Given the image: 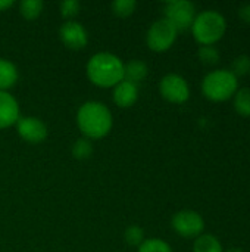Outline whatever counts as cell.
Listing matches in <instances>:
<instances>
[{
	"instance_id": "obj_17",
	"label": "cell",
	"mask_w": 250,
	"mask_h": 252,
	"mask_svg": "<svg viewBox=\"0 0 250 252\" xmlns=\"http://www.w3.org/2000/svg\"><path fill=\"white\" fill-rule=\"evenodd\" d=\"M43 6L41 0H22L19 3V12L25 19H37L43 12Z\"/></svg>"
},
{
	"instance_id": "obj_23",
	"label": "cell",
	"mask_w": 250,
	"mask_h": 252,
	"mask_svg": "<svg viewBox=\"0 0 250 252\" xmlns=\"http://www.w3.org/2000/svg\"><path fill=\"white\" fill-rule=\"evenodd\" d=\"M237 78L239 77H246L250 74V56L248 55H239L234 61H233V65H231V69H230Z\"/></svg>"
},
{
	"instance_id": "obj_19",
	"label": "cell",
	"mask_w": 250,
	"mask_h": 252,
	"mask_svg": "<svg viewBox=\"0 0 250 252\" xmlns=\"http://www.w3.org/2000/svg\"><path fill=\"white\" fill-rule=\"evenodd\" d=\"M137 7L136 0H115L112 3V12L119 18H127L134 13Z\"/></svg>"
},
{
	"instance_id": "obj_18",
	"label": "cell",
	"mask_w": 250,
	"mask_h": 252,
	"mask_svg": "<svg viewBox=\"0 0 250 252\" xmlns=\"http://www.w3.org/2000/svg\"><path fill=\"white\" fill-rule=\"evenodd\" d=\"M93 154V143L90 139L80 137L74 145H72V155L77 159H87Z\"/></svg>"
},
{
	"instance_id": "obj_26",
	"label": "cell",
	"mask_w": 250,
	"mask_h": 252,
	"mask_svg": "<svg viewBox=\"0 0 250 252\" xmlns=\"http://www.w3.org/2000/svg\"><path fill=\"white\" fill-rule=\"evenodd\" d=\"M12 6H13V0H0V12H4Z\"/></svg>"
},
{
	"instance_id": "obj_16",
	"label": "cell",
	"mask_w": 250,
	"mask_h": 252,
	"mask_svg": "<svg viewBox=\"0 0 250 252\" xmlns=\"http://www.w3.org/2000/svg\"><path fill=\"white\" fill-rule=\"evenodd\" d=\"M234 108L239 115L250 117V89L243 87L234 94Z\"/></svg>"
},
{
	"instance_id": "obj_21",
	"label": "cell",
	"mask_w": 250,
	"mask_h": 252,
	"mask_svg": "<svg viewBox=\"0 0 250 252\" xmlns=\"http://www.w3.org/2000/svg\"><path fill=\"white\" fill-rule=\"evenodd\" d=\"M137 252H172L169 244L162 239H144V242L139 247Z\"/></svg>"
},
{
	"instance_id": "obj_27",
	"label": "cell",
	"mask_w": 250,
	"mask_h": 252,
	"mask_svg": "<svg viewBox=\"0 0 250 252\" xmlns=\"http://www.w3.org/2000/svg\"><path fill=\"white\" fill-rule=\"evenodd\" d=\"M227 252H243L240 248H230Z\"/></svg>"
},
{
	"instance_id": "obj_15",
	"label": "cell",
	"mask_w": 250,
	"mask_h": 252,
	"mask_svg": "<svg viewBox=\"0 0 250 252\" xmlns=\"http://www.w3.org/2000/svg\"><path fill=\"white\" fill-rule=\"evenodd\" d=\"M193 252H222V245L214 235L202 233L194 241Z\"/></svg>"
},
{
	"instance_id": "obj_11",
	"label": "cell",
	"mask_w": 250,
	"mask_h": 252,
	"mask_svg": "<svg viewBox=\"0 0 250 252\" xmlns=\"http://www.w3.org/2000/svg\"><path fill=\"white\" fill-rule=\"evenodd\" d=\"M19 117L18 100L9 92H0V130L16 124Z\"/></svg>"
},
{
	"instance_id": "obj_13",
	"label": "cell",
	"mask_w": 250,
	"mask_h": 252,
	"mask_svg": "<svg viewBox=\"0 0 250 252\" xmlns=\"http://www.w3.org/2000/svg\"><path fill=\"white\" fill-rule=\"evenodd\" d=\"M149 74V68L143 61L139 59H133L127 63H124V80L130 81L136 86H139V83H141Z\"/></svg>"
},
{
	"instance_id": "obj_9",
	"label": "cell",
	"mask_w": 250,
	"mask_h": 252,
	"mask_svg": "<svg viewBox=\"0 0 250 252\" xmlns=\"http://www.w3.org/2000/svg\"><path fill=\"white\" fill-rule=\"evenodd\" d=\"M18 134L28 143H41L47 137L46 124L35 117H19L16 121Z\"/></svg>"
},
{
	"instance_id": "obj_7",
	"label": "cell",
	"mask_w": 250,
	"mask_h": 252,
	"mask_svg": "<svg viewBox=\"0 0 250 252\" xmlns=\"http://www.w3.org/2000/svg\"><path fill=\"white\" fill-rule=\"evenodd\" d=\"M171 226L180 236L192 239L203 233L205 221L199 213L193 210H181L174 214L171 220Z\"/></svg>"
},
{
	"instance_id": "obj_6",
	"label": "cell",
	"mask_w": 250,
	"mask_h": 252,
	"mask_svg": "<svg viewBox=\"0 0 250 252\" xmlns=\"http://www.w3.org/2000/svg\"><path fill=\"white\" fill-rule=\"evenodd\" d=\"M165 19H168L177 31H183L192 28V24L196 18V7L192 1L187 0H174L167 3L165 9Z\"/></svg>"
},
{
	"instance_id": "obj_10",
	"label": "cell",
	"mask_w": 250,
	"mask_h": 252,
	"mask_svg": "<svg viewBox=\"0 0 250 252\" xmlns=\"http://www.w3.org/2000/svg\"><path fill=\"white\" fill-rule=\"evenodd\" d=\"M59 37H60L62 43L68 49H72V50H80V49L85 47L87 41H88V35H87L85 28L80 22H77L74 19L66 21L60 27Z\"/></svg>"
},
{
	"instance_id": "obj_3",
	"label": "cell",
	"mask_w": 250,
	"mask_h": 252,
	"mask_svg": "<svg viewBox=\"0 0 250 252\" xmlns=\"http://www.w3.org/2000/svg\"><path fill=\"white\" fill-rule=\"evenodd\" d=\"M227 30L225 18L217 10H203L196 15L192 24L193 37L200 46H214L220 41Z\"/></svg>"
},
{
	"instance_id": "obj_25",
	"label": "cell",
	"mask_w": 250,
	"mask_h": 252,
	"mask_svg": "<svg viewBox=\"0 0 250 252\" xmlns=\"http://www.w3.org/2000/svg\"><path fill=\"white\" fill-rule=\"evenodd\" d=\"M239 18H240L243 22L250 24V3L240 6V9H239Z\"/></svg>"
},
{
	"instance_id": "obj_22",
	"label": "cell",
	"mask_w": 250,
	"mask_h": 252,
	"mask_svg": "<svg viewBox=\"0 0 250 252\" xmlns=\"http://www.w3.org/2000/svg\"><path fill=\"white\" fill-rule=\"evenodd\" d=\"M124 238H125V242L131 247H140L143 242H144V230L136 224L133 226H128L125 233H124Z\"/></svg>"
},
{
	"instance_id": "obj_12",
	"label": "cell",
	"mask_w": 250,
	"mask_h": 252,
	"mask_svg": "<svg viewBox=\"0 0 250 252\" xmlns=\"http://www.w3.org/2000/svg\"><path fill=\"white\" fill-rule=\"evenodd\" d=\"M113 102L119 108H130L137 102L139 97V86L130 83V81H119L113 87Z\"/></svg>"
},
{
	"instance_id": "obj_5",
	"label": "cell",
	"mask_w": 250,
	"mask_h": 252,
	"mask_svg": "<svg viewBox=\"0 0 250 252\" xmlns=\"http://www.w3.org/2000/svg\"><path fill=\"white\" fill-rule=\"evenodd\" d=\"M178 31L175 30V27L168 19L161 18L149 27L146 43L153 52H167L175 43Z\"/></svg>"
},
{
	"instance_id": "obj_2",
	"label": "cell",
	"mask_w": 250,
	"mask_h": 252,
	"mask_svg": "<svg viewBox=\"0 0 250 252\" xmlns=\"http://www.w3.org/2000/svg\"><path fill=\"white\" fill-rule=\"evenodd\" d=\"M87 77L97 87H115L124 80V62L113 53L99 52L87 62Z\"/></svg>"
},
{
	"instance_id": "obj_24",
	"label": "cell",
	"mask_w": 250,
	"mask_h": 252,
	"mask_svg": "<svg viewBox=\"0 0 250 252\" xmlns=\"http://www.w3.org/2000/svg\"><path fill=\"white\" fill-rule=\"evenodd\" d=\"M80 9H81V4H80L78 0H65V1H62L60 6H59L60 15H62L65 19H68V21H72V18L78 15Z\"/></svg>"
},
{
	"instance_id": "obj_1",
	"label": "cell",
	"mask_w": 250,
	"mask_h": 252,
	"mask_svg": "<svg viewBox=\"0 0 250 252\" xmlns=\"http://www.w3.org/2000/svg\"><path fill=\"white\" fill-rule=\"evenodd\" d=\"M77 124L85 139H102L112 130V112L105 103L90 100L80 106Z\"/></svg>"
},
{
	"instance_id": "obj_4",
	"label": "cell",
	"mask_w": 250,
	"mask_h": 252,
	"mask_svg": "<svg viewBox=\"0 0 250 252\" xmlns=\"http://www.w3.org/2000/svg\"><path fill=\"white\" fill-rule=\"evenodd\" d=\"M239 80L230 69H215L205 75L202 93L212 102H225L239 90Z\"/></svg>"
},
{
	"instance_id": "obj_8",
	"label": "cell",
	"mask_w": 250,
	"mask_h": 252,
	"mask_svg": "<svg viewBox=\"0 0 250 252\" xmlns=\"http://www.w3.org/2000/svg\"><path fill=\"white\" fill-rule=\"evenodd\" d=\"M162 97L171 103H184L190 97V87L186 78L178 74H167L159 83Z\"/></svg>"
},
{
	"instance_id": "obj_20",
	"label": "cell",
	"mask_w": 250,
	"mask_h": 252,
	"mask_svg": "<svg viewBox=\"0 0 250 252\" xmlns=\"http://www.w3.org/2000/svg\"><path fill=\"white\" fill-rule=\"evenodd\" d=\"M199 59L205 65H215L220 62V50L215 46H200L199 47Z\"/></svg>"
},
{
	"instance_id": "obj_14",
	"label": "cell",
	"mask_w": 250,
	"mask_h": 252,
	"mask_svg": "<svg viewBox=\"0 0 250 252\" xmlns=\"http://www.w3.org/2000/svg\"><path fill=\"white\" fill-rule=\"evenodd\" d=\"M18 81V69L16 66L7 61L0 59V92H7Z\"/></svg>"
}]
</instances>
